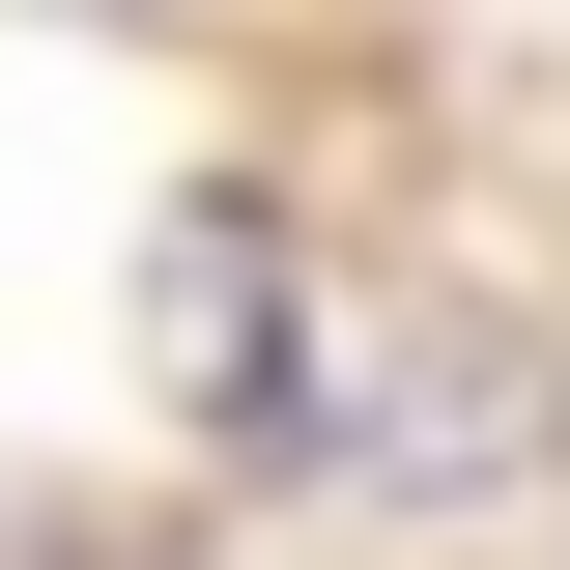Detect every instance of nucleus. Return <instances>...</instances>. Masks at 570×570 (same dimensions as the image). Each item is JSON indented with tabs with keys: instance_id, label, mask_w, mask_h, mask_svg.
Instances as JSON below:
<instances>
[]
</instances>
